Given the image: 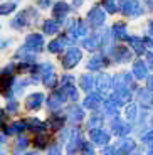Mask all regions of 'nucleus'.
I'll return each instance as SVG.
<instances>
[{
	"label": "nucleus",
	"instance_id": "obj_24",
	"mask_svg": "<svg viewBox=\"0 0 153 155\" xmlns=\"http://www.w3.org/2000/svg\"><path fill=\"white\" fill-rule=\"evenodd\" d=\"M62 101H64V98L61 96V93H54L47 101V106H49V110H57L62 105Z\"/></svg>",
	"mask_w": 153,
	"mask_h": 155
},
{
	"label": "nucleus",
	"instance_id": "obj_14",
	"mask_svg": "<svg viewBox=\"0 0 153 155\" xmlns=\"http://www.w3.org/2000/svg\"><path fill=\"white\" fill-rule=\"evenodd\" d=\"M133 78H136V79H146L148 78V66L140 59L135 61L133 64Z\"/></svg>",
	"mask_w": 153,
	"mask_h": 155
},
{
	"label": "nucleus",
	"instance_id": "obj_33",
	"mask_svg": "<svg viewBox=\"0 0 153 155\" xmlns=\"http://www.w3.org/2000/svg\"><path fill=\"white\" fill-rule=\"evenodd\" d=\"M146 89H153V76L146 78Z\"/></svg>",
	"mask_w": 153,
	"mask_h": 155
},
{
	"label": "nucleus",
	"instance_id": "obj_5",
	"mask_svg": "<svg viewBox=\"0 0 153 155\" xmlns=\"http://www.w3.org/2000/svg\"><path fill=\"white\" fill-rule=\"evenodd\" d=\"M81 145H83V135L79 133L77 128H74L71 133V138L67 140V147H66L67 155H74L77 150H81Z\"/></svg>",
	"mask_w": 153,
	"mask_h": 155
},
{
	"label": "nucleus",
	"instance_id": "obj_19",
	"mask_svg": "<svg viewBox=\"0 0 153 155\" xmlns=\"http://www.w3.org/2000/svg\"><path fill=\"white\" fill-rule=\"evenodd\" d=\"M106 66V58L104 56H94L91 58V61L88 62V69H94V71H101L103 68Z\"/></svg>",
	"mask_w": 153,
	"mask_h": 155
},
{
	"label": "nucleus",
	"instance_id": "obj_20",
	"mask_svg": "<svg viewBox=\"0 0 153 155\" xmlns=\"http://www.w3.org/2000/svg\"><path fill=\"white\" fill-rule=\"evenodd\" d=\"M99 105H101V94L99 93H91V94L86 96V100H84V106H86V108L94 110V108H98Z\"/></svg>",
	"mask_w": 153,
	"mask_h": 155
},
{
	"label": "nucleus",
	"instance_id": "obj_15",
	"mask_svg": "<svg viewBox=\"0 0 153 155\" xmlns=\"http://www.w3.org/2000/svg\"><path fill=\"white\" fill-rule=\"evenodd\" d=\"M111 34H113L115 41H126V39L130 37L128 32H126V25L123 22H116L115 25H113V29H111Z\"/></svg>",
	"mask_w": 153,
	"mask_h": 155
},
{
	"label": "nucleus",
	"instance_id": "obj_32",
	"mask_svg": "<svg viewBox=\"0 0 153 155\" xmlns=\"http://www.w3.org/2000/svg\"><path fill=\"white\" fill-rule=\"evenodd\" d=\"M37 5H39L41 8H47V7L50 5V0H39Z\"/></svg>",
	"mask_w": 153,
	"mask_h": 155
},
{
	"label": "nucleus",
	"instance_id": "obj_37",
	"mask_svg": "<svg viewBox=\"0 0 153 155\" xmlns=\"http://www.w3.org/2000/svg\"><path fill=\"white\" fill-rule=\"evenodd\" d=\"M113 152H115V148H104V150H103V155H111V153H113Z\"/></svg>",
	"mask_w": 153,
	"mask_h": 155
},
{
	"label": "nucleus",
	"instance_id": "obj_28",
	"mask_svg": "<svg viewBox=\"0 0 153 155\" xmlns=\"http://www.w3.org/2000/svg\"><path fill=\"white\" fill-rule=\"evenodd\" d=\"M138 108H136V105H130L126 108V116H128V120L130 121H133V120H136V116H138Z\"/></svg>",
	"mask_w": 153,
	"mask_h": 155
},
{
	"label": "nucleus",
	"instance_id": "obj_25",
	"mask_svg": "<svg viewBox=\"0 0 153 155\" xmlns=\"http://www.w3.org/2000/svg\"><path fill=\"white\" fill-rule=\"evenodd\" d=\"M79 83H81V88L84 89V91H89L91 86L94 84V76H91V74H83L79 78Z\"/></svg>",
	"mask_w": 153,
	"mask_h": 155
},
{
	"label": "nucleus",
	"instance_id": "obj_31",
	"mask_svg": "<svg viewBox=\"0 0 153 155\" xmlns=\"http://www.w3.org/2000/svg\"><path fill=\"white\" fill-rule=\"evenodd\" d=\"M7 110H8V111H17V110H19V103H17V101L15 100H14V101H8V106H7Z\"/></svg>",
	"mask_w": 153,
	"mask_h": 155
},
{
	"label": "nucleus",
	"instance_id": "obj_12",
	"mask_svg": "<svg viewBox=\"0 0 153 155\" xmlns=\"http://www.w3.org/2000/svg\"><path fill=\"white\" fill-rule=\"evenodd\" d=\"M31 14H32V10H22L19 15H17L15 19L10 22V25H12V27H15V29L25 27L27 24H31V19H29V15H31Z\"/></svg>",
	"mask_w": 153,
	"mask_h": 155
},
{
	"label": "nucleus",
	"instance_id": "obj_34",
	"mask_svg": "<svg viewBox=\"0 0 153 155\" xmlns=\"http://www.w3.org/2000/svg\"><path fill=\"white\" fill-rule=\"evenodd\" d=\"M83 155H94V150L91 148V145H86L84 147V153Z\"/></svg>",
	"mask_w": 153,
	"mask_h": 155
},
{
	"label": "nucleus",
	"instance_id": "obj_2",
	"mask_svg": "<svg viewBox=\"0 0 153 155\" xmlns=\"http://www.w3.org/2000/svg\"><path fill=\"white\" fill-rule=\"evenodd\" d=\"M81 58H83V51L79 47H69L66 51L64 58H62V64H64V68L71 69V68H74L81 61Z\"/></svg>",
	"mask_w": 153,
	"mask_h": 155
},
{
	"label": "nucleus",
	"instance_id": "obj_39",
	"mask_svg": "<svg viewBox=\"0 0 153 155\" xmlns=\"http://www.w3.org/2000/svg\"><path fill=\"white\" fill-rule=\"evenodd\" d=\"M148 31H150V34L153 35V20H151V22H150V25H148Z\"/></svg>",
	"mask_w": 153,
	"mask_h": 155
},
{
	"label": "nucleus",
	"instance_id": "obj_11",
	"mask_svg": "<svg viewBox=\"0 0 153 155\" xmlns=\"http://www.w3.org/2000/svg\"><path fill=\"white\" fill-rule=\"evenodd\" d=\"M83 118H84V111H83L81 106H77V105L69 106L67 111H66V120H71V121H74V123H79Z\"/></svg>",
	"mask_w": 153,
	"mask_h": 155
},
{
	"label": "nucleus",
	"instance_id": "obj_27",
	"mask_svg": "<svg viewBox=\"0 0 153 155\" xmlns=\"http://www.w3.org/2000/svg\"><path fill=\"white\" fill-rule=\"evenodd\" d=\"M24 130H25V121H17V123H14L10 128H8L7 132L15 135V133H20V132H24Z\"/></svg>",
	"mask_w": 153,
	"mask_h": 155
},
{
	"label": "nucleus",
	"instance_id": "obj_9",
	"mask_svg": "<svg viewBox=\"0 0 153 155\" xmlns=\"http://www.w3.org/2000/svg\"><path fill=\"white\" fill-rule=\"evenodd\" d=\"M89 135H91V140L96 145H104L109 140V133L104 132L103 128H91Z\"/></svg>",
	"mask_w": 153,
	"mask_h": 155
},
{
	"label": "nucleus",
	"instance_id": "obj_10",
	"mask_svg": "<svg viewBox=\"0 0 153 155\" xmlns=\"http://www.w3.org/2000/svg\"><path fill=\"white\" fill-rule=\"evenodd\" d=\"M109 54H113V58H115L118 62H126V61L131 59V52L125 46H115Z\"/></svg>",
	"mask_w": 153,
	"mask_h": 155
},
{
	"label": "nucleus",
	"instance_id": "obj_38",
	"mask_svg": "<svg viewBox=\"0 0 153 155\" xmlns=\"http://www.w3.org/2000/svg\"><path fill=\"white\" fill-rule=\"evenodd\" d=\"M50 155H62V153L59 152V148H57V147H54L52 150H50Z\"/></svg>",
	"mask_w": 153,
	"mask_h": 155
},
{
	"label": "nucleus",
	"instance_id": "obj_1",
	"mask_svg": "<svg viewBox=\"0 0 153 155\" xmlns=\"http://www.w3.org/2000/svg\"><path fill=\"white\" fill-rule=\"evenodd\" d=\"M118 10L126 17H140V15H143L145 8H143L140 0H119Z\"/></svg>",
	"mask_w": 153,
	"mask_h": 155
},
{
	"label": "nucleus",
	"instance_id": "obj_40",
	"mask_svg": "<svg viewBox=\"0 0 153 155\" xmlns=\"http://www.w3.org/2000/svg\"><path fill=\"white\" fill-rule=\"evenodd\" d=\"M4 116H5V113L0 110V125H2V121H4Z\"/></svg>",
	"mask_w": 153,
	"mask_h": 155
},
{
	"label": "nucleus",
	"instance_id": "obj_17",
	"mask_svg": "<svg viewBox=\"0 0 153 155\" xmlns=\"http://www.w3.org/2000/svg\"><path fill=\"white\" fill-rule=\"evenodd\" d=\"M67 35H64V37H57V39H54L52 42L49 44V51L50 52H61V51L66 49V46H67Z\"/></svg>",
	"mask_w": 153,
	"mask_h": 155
},
{
	"label": "nucleus",
	"instance_id": "obj_29",
	"mask_svg": "<svg viewBox=\"0 0 153 155\" xmlns=\"http://www.w3.org/2000/svg\"><path fill=\"white\" fill-rule=\"evenodd\" d=\"M104 10H108L109 14H115L116 10H118V7H116V2L115 0H104Z\"/></svg>",
	"mask_w": 153,
	"mask_h": 155
},
{
	"label": "nucleus",
	"instance_id": "obj_26",
	"mask_svg": "<svg viewBox=\"0 0 153 155\" xmlns=\"http://www.w3.org/2000/svg\"><path fill=\"white\" fill-rule=\"evenodd\" d=\"M17 8L15 4H12V2H7V4H2L0 5V15H8L12 12Z\"/></svg>",
	"mask_w": 153,
	"mask_h": 155
},
{
	"label": "nucleus",
	"instance_id": "obj_35",
	"mask_svg": "<svg viewBox=\"0 0 153 155\" xmlns=\"http://www.w3.org/2000/svg\"><path fill=\"white\" fill-rule=\"evenodd\" d=\"M146 62H148V66L153 69V52H150V54L146 56Z\"/></svg>",
	"mask_w": 153,
	"mask_h": 155
},
{
	"label": "nucleus",
	"instance_id": "obj_3",
	"mask_svg": "<svg viewBox=\"0 0 153 155\" xmlns=\"http://www.w3.org/2000/svg\"><path fill=\"white\" fill-rule=\"evenodd\" d=\"M104 20H106V14H104V10L99 7V5H96V7H93L91 10H89L88 14V24H91L93 27H101L104 24Z\"/></svg>",
	"mask_w": 153,
	"mask_h": 155
},
{
	"label": "nucleus",
	"instance_id": "obj_16",
	"mask_svg": "<svg viewBox=\"0 0 153 155\" xmlns=\"http://www.w3.org/2000/svg\"><path fill=\"white\" fill-rule=\"evenodd\" d=\"M81 46L84 47V49H89V51H94L98 49V47L101 46V35L99 34H93L89 35V37H84L83 41H81Z\"/></svg>",
	"mask_w": 153,
	"mask_h": 155
},
{
	"label": "nucleus",
	"instance_id": "obj_4",
	"mask_svg": "<svg viewBox=\"0 0 153 155\" xmlns=\"http://www.w3.org/2000/svg\"><path fill=\"white\" fill-rule=\"evenodd\" d=\"M29 51H32V52H39V51H42L44 47V39L42 35L39 34V32H32V34H29L25 37V46Z\"/></svg>",
	"mask_w": 153,
	"mask_h": 155
},
{
	"label": "nucleus",
	"instance_id": "obj_8",
	"mask_svg": "<svg viewBox=\"0 0 153 155\" xmlns=\"http://www.w3.org/2000/svg\"><path fill=\"white\" fill-rule=\"evenodd\" d=\"M42 103H44V94L42 93H32V94H29L27 100H25V108L34 111V110L41 108Z\"/></svg>",
	"mask_w": 153,
	"mask_h": 155
},
{
	"label": "nucleus",
	"instance_id": "obj_41",
	"mask_svg": "<svg viewBox=\"0 0 153 155\" xmlns=\"http://www.w3.org/2000/svg\"><path fill=\"white\" fill-rule=\"evenodd\" d=\"M150 155H153V148H151V150H150Z\"/></svg>",
	"mask_w": 153,
	"mask_h": 155
},
{
	"label": "nucleus",
	"instance_id": "obj_6",
	"mask_svg": "<svg viewBox=\"0 0 153 155\" xmlns=\"http://www.w3.org/2000/svg\"><path fill=\"white\" fill-rule=\"evenodd\" d=\"M94 84H96V88H98V93H106L108 89L111 88V76L109 74H106V73H101V74H98V76L94 78Z\"/></svg>",
	"mask_w": 153,
	"mask_h": 155
},
{
	"label": "nucleus",
	"instance_id": "obj_36",
	"mask_svg": "<svg viewBox=\"0 0 153 155\" xmlns=\"http://www.w3.org/2000/svg\"><path fill=\"white\" fill-rule=\"evenodd\" d=\"M27 143H29V142H27L25 138H19V140H17V145H19V147H25Z\"/></svg>",
	"mask_w": 153,
	"mask_h": 155
},
{
	"label": "nucleus",
	"instance_id": "obj_42",
	"mask_svg": "<svg viewBox=\"0 0 153 155\" xmlns=\"http://www.w3.org/2000/svg\"><path fill=\"white\" fill-rule=\"evenodd\" d=\"M151 127H153V116H151Z\"/></svg>",
	"mask_w": 153,
	"mask_h": 155
},
{
	"label": "nucleus",
	"instance_id": "obj_30",
	"mask_svg": "<svg viewBox=\"0 0 153 155\" xmlns=\"http://www.w3.org/2000/svg\"><path fill=\"white\" fill-rule=\"evenodd\" d=\"M101 123H103V118L101 116H98V115H93V118L89 120V127L91 128H101Z\"/></svg>",
	"mask_w": 153,
	"mask_h": 155
},
{
	"label": "nucleus",
	"instance_id": "obj_22",
	"mask_svg": "<svg viewBox=\"0 0 153 155\" xmlns=\"http://www.w3.org/2000/svg\"><path fill=\"white\" fill-rule=\"evenodd\" d=\"M113 132L116 133V135H125V133H128L130 132V127H128L125 121H121L118 118V116H115V120H113Z\"/></svg>",
	"mask_w": 153,
	"mask_h": 155
},
{
	"label": "nucleus",
	"instance_id": "obj_23",
	"mask_svg": "<svg viewBox=\"0 0 153 155\" xmlns=\"http://www.w3.org/2000/svg\"><path fill=\"white\" fill-rule=\"evenodd\" d=\"M118 148H119V153H123V155L131 153V150L135 148V142L131 138H123L121 142H119Z\"/></svg>",
	"mask_w": 153,
	"mask_h": 155
},
{
	"label": "nucleus",
	"instance_id": "obj_13",
	"mask_svg": "<svg viewBox=\"0 0 153 155\" xmlns=\"http://www.w3.org/2000/svg\"><path fill=\"white\" fill-rule=\"evenodd\" d=\"M61 22L56 19H47L44 20V25H42V31L44 34H49V35H54V34H59L61 32Z\"/></svg>",
	"mask_w": 153,
	"mask_h": 155
},
{
	"label": "nucleus",
	"instance_id": "obj_21",
	"mask_svg": "<svg viewBox=\"0 0 153 155\" xmlns=\"http://www.w3.org/2000/svg\"><path fill=\"white\" fill-rule=\"evenodd\" d=\"M131 42V47H133V51L136 52V54H143V52H146V46L145 42H143V37H138V35H135V37H128Z\"/></svg>",
	"mask_w": 153,
	"mask_h": 155
},
{
	"label": "nucleus",
	"instance_id": "obj_18",
	"mask_svg": "<svg viewBox=\"0 0 153 155\" xmlns=\"http://www.w3.org/2000/svg\"><path fill=\"white\" fill-rule=\"evenodd\" d=\"M25 128H29V130H32L35 133H42V132H46V123H42L37 118H29L25 121Z\"/></svg>",
	"mask_w": 153,
	"mask_h": 155
},
{
	"label": "nucleus",
	"instance_id": "obj_7",
	"mask_svg": "<svg viewBox=\"0 0 153 155\" xmlns=\"http://www.w3.org/2000/svg\"><path fill=\"white\" fill-rule=\"evenodd\" d=\"M69 12H71V7L66 2H57V4H54V8H52V19L61 22V20H64L67 17Z\"/></svg>",
	"mask_w": 153,
	"mask_h": 155
}]
</instances>
